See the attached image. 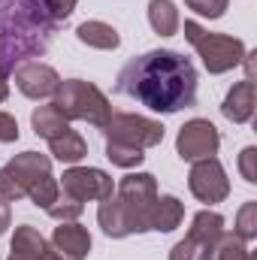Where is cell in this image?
Listing matches in <instances>:
<instances>
[{"instance_id":"cell-1","label":"cell","mask_w":257,"mask_h":260,"mask_svg":"<svg viewBox=\"0 0 257 260\" xmlns=\"http://www.w3.org/2000/svg\"><path fill=\"white\" fill-rule=\"evenodd\" d=\"M115 91L151 112L176 115L197 103V67L173 49H154L130 58L118 70Z\"/></svg>"},{"instance_id":"cell-2","label":"cell","mask_w":257,"mask_h":260,"mask_svg":"<svg viewBox=\"0 0 257 260\" xmlns=\"http://www.w3.org/2000/svg\"><path fill=\"white\" fill-rule=\"evenodd\" d=\"M58 21L46 0H0V76L43 58L55 40Z\"/></svg>"},{"instance_id":"cell-3","label":"cell","mask_w":257,"mask_h":260,"mask_svg":"<svg viewBox=\"0 0 257 260\" xmlns=\"http://www.w3.org/2000/svg\"><path fill=\"white\" fill-rule=\"evenodd\" d=\"M52 103H55V109L64 115L67 121H88L94 127H103L109 121V115H112L109 97L94 82H85V79L61 82Z\"/></svg>"},{"instance_id":"cell-4","label":"cell","mask_w":257,"mask_h":260,"mask_svg":"<svg viewBox=\"0 0 257 260\" xmlns=\"http://www.w3.org/2000/svg\"><path fill=\"white\" fill-rule=\"evenodd\" d=\"M185 40L194 46V52L200 55L203 67H206L212 76L230 73L233 67L242 64V58H245V52H248L239 37H230V34H209V30L200 27L197 21H185Z\"/></svg>"},{"instance_id":"cell-5","label":"cell","mask_w":257,"mask_h":260,"mask_svg":"<svg viewBox=\"0 0 257 260\" xmlns=\"http://www.w3.org/2000/svg\"><path fill=\"white\" fill-rule=\"evenodd\" d=\"M49 173H52V157L49 154L21 151V154H15L12 160H6L0 167V197L9 200V203H18Z\"/></svg>"},{"instance_id":"cell-6","label":"cell","mask_w":257,"mask_h":260,"mask_svg":"<svg viewBox=\"0 0 257 260\" xmlns=\"http://www.w3.org/2000/svg\"><path fill=\"white\" fill-rule=\"evenodd\" d=\"M221 236H224V218L212 209H203L194 215L188 236L173 245L170 260H212Z\"/></svg>"},{"instance_id":"cell-7","label":"cell","mask_w":257,"mask_h":260,"mask_svg":"<svg viewBox=\"0 0 257 260\" xmlns=\"http://www.w3.org/2000/svg\"><path fill=\"white\" fill-rule=\"evenodd\" d=\"M103 136L106 139H115V142H127L136 148H154L164 142V133L167 127L154 118H145V115H133V112H112L109 121L103 124Z\"/></svg>"},{"instance_id":"cell-8","label":"cell","mask_w":257,"mask_h":260,"mask_svg":"<svg viewBox=\"0 0 257 260\" xmlns=\"http://www.w3.org/2000/svg\"><path fill=\"white\" fill-rule=\"evenodd\" d=\"M115 197L121 200V206L136 218L139 230L148 233V212L157 200V179L151 173H127L118 185H115Z\"/></svg>"},{"instance_id":"cell-9","label":"cell","mask_w":257,"mask_h":260,"mask_svg":"<svg viewBox=\"0 0 257 260\" xmlns=\"http://www.w3.org/2000/svg\"><path fill=\"white\" fill-rule=\"evenodd\" d=\"M221 148V133L209 118H191L185 121L179 136H176V151L182 160H203V157H215Z\"/></svg>"},{"instance_id":"cell-10","label":"cell","mask_w":257,"mask_h":260,"mask_svg":"<svg viewBox=\"0 0 257 260\" xmlns=\"http://www.w3.org/2000/svg\"><path fill=\"white\" fill-rule=\"evenodd\" d=\"M188 188L200 203H224L230 197V179L221 167L218 157H203L194 160L191 173H188Z\"/></svg>"},{"instance_id":"cell-11","label":"cell","mask_w":257,"mask_h":260,"mask_svg":"<svg viewBox=\"0 0 257 260\" xmlns=\"http://www.w3.org/2000/svg\"><path fill=\"white\" fill-rule=\"evenodd\" d=\"M61 191L70 197H76L79 203H88V200H106V197L115 194V182L109 173L97 170V167H70L61 176Z\"/></svg>"},{"instance_id":"cell-12","label":"cell","mask_w":257,"mask_h":260,"mask_svg":"<svg viewBox=\"0 0 257 260\" xmlns=\"http://www.w3.org/2000/svg\"><path fill=\"white\" fill-rule=\"evenodd\" d=\"M15 85L24 97L30 100H46V97H55L58 85H61V76L58 70H52L49 64H40V61H27L21 64L15 73Z\"/></svg>"},{"instance_id":"cell-13","label":"cell","mask_w":257,"mask_h":260,"mask_svg":"<svg viewBox=\"0 0 257 260\" xmlns=\"http://www.w3.org/2000/svg\"><path fill=\"white\" fill-rule=\"evenodd\" d=\"M97 224H100V230H103L106 236H112V239H127L133 233H142L139 224H136V218L121 206V200L115 194L106 197V200H100V206H97Z\"/></svg>"},{"instance_id":"cell-14","label":"cell","mask_w":257,"mask_h":260,"mask_svg":"<svg viewBox=\"0 0 257 260\" xmlns=\"http://www.w3.org/2000/svg\"><path fill=\"white\" fill-rule=\"evenodd\" d=\"M52 248L64 260H85L91 254V233L76 221H61V227L52 233Z\"/></svg>"},{"instance_id":"cell-15","label":"cell","mask_w":257,"mask_h":260,"mask_svg":"<svg viewBox=\"0 0 257 260\" xmlns=\"http://www.w3.org/2000/svg\"><path fill=\"white\" fill-rule=\"evenodd\" d=\"M254 106H257L254 82L242 79V82H236V85L227 91V97H224V103H221V115H224L227 121H233V124H245V121L254 118Z\"/></svg>"},{"instance_id":"cell-16","label":"cell","mask_w":257,"mask_h":260,"mask_svg":"<svg viewBox=\"0 0 257 260\" xmlns=\"http://www.w3.org/2000/svg\"><path fill=\"white\" fill-rule=\"evenodd\" d=\"M49 251H52V245L46 242V236L37 227L21 224V227H15V236H12L6 260H46Z\"/></svg>"},{"instance_id":"cell-17","label":"cell","mask_w":257,"mask_h":260,"mask_svg":"<svg viewBox=\"0 0 257 260\" xmlns=\"http://www.w3.org/2000/svg\"><path fill=\"white\" fill-rule=\"evenodd\" d=\"M185 221V203L179 197L167 194L157 197L151 212H148V230H157V233H173L179 224Z\"/></svg>"},{"instance_id":"cell-18","label":"cell","mask_w":257,"mask_h":260,"mask_svg":"<svg viewBox=\"0 0 257 260\" xmlns=\"http://www.w3.org/2000/svg\"><path fill=\"white\" fill-rule=\"evenodd\" d=\"M76 37H79V43H85L91 49H100V52H112V49L121 46L118 30L106 21H82L76 27Z\"/></svg>"},{"instance_id":"cell-19","label":"cell","mask_w":257,"mask_h":260,"mask_svg":"<svg viewBox=\"0 0 257 260\" xmlns=\"http://www.w3.org/2000/svg\"><path fill=\"white\" fill-rule=\"evenodd\" d=\"M49 151H52V157L55 160H61V164H79L85 154H88V142L82 139V133H76V130H67L61 136H55V139H49Z\"/></svg>"},{"instance_id":"cell-20","label":"cell","mask_w":257,"mask_h":260,"mask_svg":"<svg viewBox=\"0 0 257 260\" xmlns=\"http://www.w3.org/2000/svg\"><path fill=\"white\" fill-rule=\"evenodd\" d=\"M30 127H34L37 136H43V139L49 142V139H55V136L67 133V130H70V121L55 109V103H49V106H37V109H34V115H30Z\"/></svg>"},{"instance_id":"cell-21","label":"cell","mask_w":257,"mask_h":260,"mask_svg":"<svg viewBox=\"0 0 257 260\" xmlns=\"http://www.w3.org/2000/svg\"><path fill=\"white\" fill-rule=\"evenodd\" d=\"M148 24L160 37H173L179 30V9L173 0H148Z\"/></svg>"},{"instance_id":"cell-22","label":"cell","mask_w":257,"mask_h":260,"mask_svg":"<svg viewBox=\"0 0 257 260\" xmlns=\"http://www.w3.org/2000/svg\"><path fill=\"white\" fill-rule=\"evenodd\" d=\"M106 157L121 167V170H133L145 160V151L136 148V145H127V142H115V139H106Z\"/></svg>"},{"instance_id":"cell-23","label":"cell","mask_w":257,"mask_h":260,"mask_svg":"<svg viewBox=\"0 0 257 260\" xmlns=\"http://www.w3.org/2000/svg\"><path fill=\"white\" fill-rule=\"evenodd\" d=\"M212 260H254V254L248 251V242H242L236 233H227V230H224V236H221L218 245H215Z\"/></svg>"},{"instance_id":"cell-24","label":"cell","mask_w":257,"mask_h":260,"mask_svg":"<svg viewBox=\"0 0 257 260\" xmlns=\"http://www.w3.org/2000/svg\"><path fill=\"white\" fill-rule=\"evenodd\" d=\"M58 194H61V185H58V179L49 173V176H43V179L27 191V200H30L37 209H49V206L58 200Z\"/></svg>"},{"instance_id":"cell-25","label":"cell","mask_w":257,"mask_h":260,"mask_svg":"<svg viewBox=\"0 0 257 260\" xmlns=\"http://www.w3.org/2000/svg\"><path fill=\"white\" fill-rule=\"evenodd\" d=\"M242 242H251L257 239V200H248L239 215H236V230H233Z\"/></svg>"},{"instance_id":"cell-26","label":"cell","mask_w":257,"mask_h":260,"mask_svg":"<svg viewBox=\"0 0 257 260\" xmlns=\"http://www.w3.org/2000/svg\"><path fill=\"white\" fill-rule=\"evenodd\" d=\"M46 212H49L55 221H76V218L85 212V203H79L76 197H70V194H64V191H61V194H58V200H55Z\"/></svg>"},{"instance_id":"cell-27","label":"cell","mask_w":257,"mask_h":260,"mask_svg":"<svg viewBox=\"0 0 257 260\" xmlns=\"http://www.w3.org/2000/svg\"><path fill=\"white\" fill-rule=\"evenodd\" d=\"M185 6L194 9L197 15H203V18H221L227 12L230 0H185Z\"/></svg>"},{"instance_id":"cell-28","label":"cell","mask_w":257,"mask_h":260,"mask_svg":"<svg viewBox=\"0 0 257 260\" xmlns=\"http://www.w3.org/2000/svg\"><path fill=\"white\" fill-rule=\"evenodd\" d=\"M239 173H242V179L248 185H257V148L254 145L242 148V154H239Z\"/></svg>"},{"instance_id":"cell-29","label":"cell","mask_w":257,"mask_h":260,"mask_svg":"<svg viewBox=\"0 0 257 260\" xmlns=\"http://www.w3.org/2000/svg\"><path fill=\"white\" fill-rule=\"evenodd\" d=\"M76 3H79V0H46V6H49V12H52L55 21H67V18L73 15Z\"/></svg>"},{"instance_id":"cell-30","label":"cell","mask_w":257,"mask_h":260,"mask_svg":"<svg viewBox=\"0 0 257 260\" xmlns=\"http://www.w3.org/2000/svg\"><path fill=\"white\" fill-rule=\"evenodd\" d=\"M18 139V121L9 112H0V142H15Z\"/></svg>"},{"instance_id":"cell-31","label":"cell","mask_w":257,"mask_h":260,"mask_svg":"<svg viewBox=\"0 0 257 260\" xmlns=\"http://www.w3.org/2000/svg\"><path fill=\"white\" fill-rule=\"evenodd\" d=\"M9 221H12V209H9V200L0 197V236L9 230Z\"/></svg>"},{"instance_id":"cell-32","label":"cell","mask_w":257,"mask_h":260,"mask_svg":"<svg viewBox=\"0 0 257 260\" xmlns=\"http://www.w3.org/2000/svg\"><path fill=\"white\" fill-rule=\"evenodd\" d=\"M9 97V85H6V76H0V103Z\"/></svg>"},{"instance_id":"cell-33","label":"cell","mask_w":257,"mask_h":260,"mask_svg":"<svg viewBox=\"0 0 257 260\" xmlns=\"http://www.w3.org/2000/svg\"><path fill=\"white\" fill-rule=\"evenodd\" d=\"M46 260H64V257H61V254H58V251L52 248V251H49V257H46Z\"/></svg>"}]
</instances>
